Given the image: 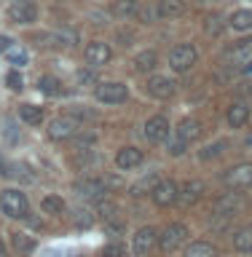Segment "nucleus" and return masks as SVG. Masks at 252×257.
Segmentation results:
<instances>
[{"label": "nucleus", "instance_id": "1", "mask_svg": "<svg viewBox=\"0 0 252 257\" xmlns=\"http://www.w3.org/2000/svg\"><path fill=\"white\" fill-rule=\"evenodd\" d=\"M0 212L11 220H27L30 217V198L19 188H8L0 193Z\"/></svg>", "mask_w": 252, "mask_h": 257}, {"label": "nucleus", "instance_id": "2", "mask_svg": "<svg viewBox=\"0 0 252 257\" xmlns=\"http://www.w3.org/2000/svg\"><path fill=\"white\" fill-rule=\"evenodd\" d=\"M72 190H75V196L80 201H100L110 190V182H108V177H83V180H78L72 185Z\"/></svg>", "mask_w": 252, "mask_h": 257}, {"label": "nucleus", "instance_id": "3", "mask_svg": "<svg viewBox=\"0 0 252 257\" xmlns=\"http://www.w3.org/2000/svg\"><path fill=\"white\" fill-rule=\"evenodd\" d=\"M191 230L185 228L183 222H169L164 230H158V249L161 252H175V249H180L185 241H188Z\"/></svg>", "mask_w": 252, "mask_h": 257}, {"label": "nucleus", "instance_id": "4", "mask_svg": "<svg viewBox=\"0 0 252 257\" xmlns=\"http://www.w3.org/2000/svg\"><path fill=\"white\" fill-rule=\"evenodd\" d=\"M196 62H199V51L193 43H177L169 51V67L175 72H188Z\"/></svg>", "mask_w": 252, "mask_h": 257}, {"label": "nucleus", "instance_id": "5", "mask_svg": "<svg viewBox=\"0 0 252 257\" xmlns=\"http://www.w3.org/2000/svg\"><path fill=\"white\" fill-rule=\"evenodd\" d=\"M80 132V120L75 115H56L51 123H48V137L54 142H67Z\"/></svg>", "mask_w": 252, "mask_h": 257}, {"label": "nucleus", "instance_id": "6", "mask_svg": "<svg viewBox=\"0 0 252 257\" xmlns=\"http://www.w3.org/2000/svg\"><path fill=\"white\" fill-rule=\"evenodd\" d=\"M94 96H97V102H102V104H121V102L129 99V88H126V83H121V80H105V83H97Z\"/></svg>", "mask_w": 252, "mask_h": 257}, {"label": "nucleus", "instance_id": "7", "mask_svg": "<svg viewBox=\"0 0 252 257\" xmlns=\"http://www.w3.org/2000/svg\"><path fill=\"white\" fill-rule=\"evenodd\" d=\"M158 246V230L153 225H145L132 236V254L134 257H150L153 249Z\"/></svg>", "mask_w": 252, "mask_h": 257}, {"label": "nucleus", "instance_id": "8", "mask_svg": "<svg viewBox=\"0 0 252 257\" xmlns=\"http://www.w3.org/2000/svg\"><path fill=\"white\" fill-rule=\"evenodd\" d=\"M6 16L11 24H32L38 19V6L30 3V0H14V3L8 6Z\"/></svg>", "mask_w": 252, "mask_h": 257}, {"label": "nucleus", "instance_id": "9", "mask_svg": "<svg viewBox=\"0 0 252 257\" xmlns=\"http://www.w3.org/2000/svg\"><path fill=\"white\" fill-rule=\"evenodd\" d=\"M223 182L233 190H241V188H252V164H236L231 169L223 172Z\"/></svg>", "mask_w": 252, "mask_h": 257}, {"label": "nucleus", "instance_id": "10", "mask_svg": "<svg viewBox=\"0 0 252 257\" xmlns=\"http://www.w3.org/2000/svg\"><path fill=\"white\" fill-rule=\"evenodd\" d=\"M145 91H148L153 99H169L177 91V80L169 75H150L148 83H145Z\"/></svg>", "mask_w": 252, "mask_h": 257}, {"label": "nucleus", "instance_id": "11", "mask_svg": "<svg viewBox=\"0 0 252 257\" xmlns=\"http://www.w3.org/2000/svg\"><path fill=\"white\" fill-rule=\"evenodd\" d=\"M142 137H145L150 145L166 142V140H169V120H166L164 115L148 118V120H145V126H142Z\"/></svg>", "mask_w": 252, "mask_h": 257}, {"label": "nucleus", "instance_id": "12", "mask_svg": "<svg viewBox=\"0 0 252 257\" xmlns=\"http://www.w3.org/2000/svg\"><path fill=\"white\" fill-rule=\"evenodd\" d=\"M177 193H180V185H177L175 180H158V185L150 193V198H153V204H156V206L166 209V206L177 204Z\"/></svg>", "mask_w": 252, "mask_h": 257}, {"label": "nucleus", "instance_id": "13", "mask_svg": "<svg viewBox=\"0 0 252 257\" xmlns=\"http://www.w3.org/2000/svg\"><path fill=\"white\" fill-rule=\"evenodd\" d=\"M83 56L92 67H102V64H108L113 59V48H110V43H105V40H92V43L83 48Z\"/></svg>", "mask_w": 252, "mask_h": 257}, {"label": "nucleus", "instance_id": "14", "mask_svg": "<svg viewBox=\"0 0 252 257\" xmlns=\"http://www.w3.org/2000/svg\"><path fill=\"white\" fill-rule=\"evenodd\" d=\"M145 161V153L140 148H134V145H126V148H121L116 153V166L121 172H129V169H137Z\"/></svg>", "mask_w": 252, "mask_h": 257}, {"label": "nucleus", "instance_id": "15", "mask_svg": "<svg viewBox=\"0 0 252 257\" xmlns=\"http://www.w3.org/2000/svg\"><path fill=\"white\" fill-rule=\"evenodd\" d=\"M204 190H207V185L201 182V180H188V182H183V185H180V193H177V204L193 206L201 196H204Z\"/></svg>", "mask_w": 252, "mask_h": 257}, {"label": "nucleus", "instance_id": "16", "mask_svg": "<svg viewBox=\"0 0 252 257\" xmlns=\"http://www.w3.org/2000/svg\"><path fill=\"white\" fill-rule=\"evenodd\" d=\"M223 59L233 62V64H249L252 62V38L228 46V48H225V54H223Z\"/></svg>", "mask_w": 252, "mask_h": 257}, {"label": "nucleus", "instance_id": "17", "mask_svg": "<svg viewBox=\"0 0 252 257\" xmlns=\"http://www.w3.org/2000/svg\"><path fill=\"white\" fill-rule=\"evenodd\" d=\"M201 132H204V126H201V120H196V118H185V120H180V126L175 128V137H180L183 142H193V140H199L201 137Z\"/></svg>", "mask_w": 252, "mask_h": 257}, {"label": "nucleus", "instance_id": "18", "mask_svg": "<svg viewBox=\"0 0 252 257\" xmlns=\"http://www.w3.org/2000/svg\"><path fill=\"white\" fill-rule=\"evenodd\" d=\"M156 11H158V19H177V16L188 11V3L185 0H158Z\"/></svg>", "mask_w": 252, "mask_h": 257}, {"label": "nucleus", "instance_id": "19", "mask_svg": "<svg viewBox=\"0 0 252 257\" xmlns=\"http://www.w3.org/2000/svg\"><path fill=\"white\" fill-rule=\"evenodd\" d=\"M225 120H228V126L231 128H241L249 120V107L247 104H241V102H236V104H231L228 107V115H225Z\"/></svg>", "mask_w": 252, "mask_h": 257}, {"label": "nucleus", "instance_id": "20", "mask_svg": "<svg viewBox=\"0 0 252 257\" xmlns=\"http://www.w3.org/2000/svg\"><path fill=\"white\" fill-rule=\"evenodd\" d=\"M228 27L236 30V32L252 30V8H239V11H233L231 19H228Z\"/></svg>", "mask_w": 252, "mask_h": 257}, {"label": "nucleus", "instance_id": "21", "mask_svg": "<svg viewBox=\"0 0 252 257\" xmlns=\"http://www.w3.org/2000/svg\"><path fill=\"white\" fill-rule=\"evenodd\" d=\"M11 246H14L19 254H30L38 244H35V238H32L30 233H24V230H14V233H11Z\"/></svg>", "mask_w": 252, "mask_h": 257}, {"label": "nucleus", "instance_id": "22", "mask_svg": "<svg viewBox=\"0 0 252 257\" xmlns=\"http://www.w3.org/2000/svg\"><path fill=\"white\" fill-rule=\"evenodd\" d=\"M158 185V174L156 172H150V174H145V177H140L132 188H129V193L132 196H148V193H153V188Z\"/></svg>", "mask_w": 252, "mask_h": 257}, {"label": "nucleus", "instance_id": "23", "mask_svg": "<svg viewBox=\"0 0 252 257\" xmlns=\"http://www.w3.org/2000/svg\"><path fill=\"white\" fill-rule=\"evenodd\" d=\"M233 249H236V252H244V254L252 252V222L233 233Z\"/></svg>", "mask_w": 252, "mask_h": 257}, {"label": "nucleus", "instance_id": "24", "mask_svg": "<svg viewBox=\"0 0 252 257\" xmlns=\"http://www.w3.org/2000/svg\"><path fill=\"white\" fill-rule=\"evenodd\" d=\"M185 257H217V249L209 241H191L185 246Z\"/></svg>", "mask_w": 252, "mask_h": 257}, {"label": "nucleus", "instance_id": "25", "mask_svg": "<svg viewBox=\"0 0 252 257\" xmlns=\"http://www.w3.org/2000/svg\"><path fill=\"white\" fill-rule=\"evenodd\" d=\"M19 118L27 126H40L43 123V110L35 107V104H19Z\"/></svg>", "mask_w": 252, "mask_h": 257}, {"label": "nucleus", "instance_id": "26", "mask_svg": "<svg viewBox=\"0 0 252 257\" xmlns=\"http://www.w3.org/2000/svg\"><path fill=\"white\" fill-rule=\"evenodd\" d=\"M40 209H43L46 214H62L64 209H67V204H64L62 196H54V193H48V196L40 198Z\"/></svg>", "mask_w": 252, "mask_h": 257}, {"label": "nucleus", "instance_id": "27", "mask_svg": "<svg viewBox=\"0 0 252 257\" xmlns=\"http://www.w3.org/2000/svg\"><path fill=\"white\" fill-rule=\"evenodd\" d=\"M156 64H158L156 51H142V54L134 56V70L137 72H150V70H156Z\"/></svg>", "mask_w": 252, "mask_h": 257}, {"label": "nucleus", "instance_id": "28", "mask_svg": "<svg viewBox=\"0 0 252 257\" xmlns=\"http://www.w3.org/2000/svg\"><path fill=\"white\" fill-rule=\"evenodd\" d=\"M38 91H43L48 96H62L64 88H62V80H56L51 75H40L38 78Z\"/></svg>", "mask_w": 252, "mask_h": 257}, {"label": "nucleus", "instance_id": "29", "mask_svg": "<svg viewBox=\"0 0 252 257\" xmlns=\"http://www.w3.org/2000/svg\"><path fill=\"white\" fill-rule=\"evenodd\" d=\"M239 204H241V196H239V193H228L225 198H220V201L215 204V214H233Z\"/></svg>", "mask_w": 252, "mask_h": 257}, {"label": "nucleus", "instance_id": "30", "mask_svg": "<svg viewBox=\"0 0 252 257\" xmlns=\"http://www.w3.org/2000/svg\"><path fill=\"white\" fill-rule=\"evenodd\" d=\"M110 14L118 16V19H126V16L137 14V0H116V3L110 6Z\"/></svg>", "mask_w": 252, "mask_h": 257}, {"label": "nucleus", "instance_id": "31", "mask_svg": "<svg viewBox=\"0 0 252 257\" xmlns=\"http://www.w3.org/2000/svg\"><path fill=\"white\" fill-rule=\"evenodd\" d=\"M225 148H228V142H225V140H217V142H212V145H207V148H201L199 158H201V161H212V158H217V156H223Z\"/></svg>", "mask_w": 252, "mask_h": 257}, {"label": "nucleus", "instance_id": "32", "mask_svg": "<svg viewBox=\"0 0 252 257\" xmlns=\"http://www.w3.org/2000/svg\"><path fill=\"white\" fill-rule=\"evenodd\" d=\"M102 257H126V246L121 241H113V244L102 246Z\"/></svg>", "mask_w": 252, "mask_h": 257}, {"label": "nucleus", "instance_id": "33", "mask_svg": "<svg viewBox=\"0 0 252 257\" xmlns=\"http://www.w3.org/2000/svg\"><path fill=\"white\" fill-rule=\"evenodd\" d=\"M166 150H169V156H183L188 150V142H183L180 137H172V140H166Z\"/></svg>", "mask_w": 252, "mask_h": 257}, {"label": "nucleus", "instance_id": "34", "mask_svg": "<svg viewBox=\"0 0 252 257\" xmlns=\"http://www.w3.org/2000/svg\"><path fill=\"white\" fill-rule=\"evenodd\" d=\"M6 54H8V59H11V64H16V67H22V64H27V51H22V48L16 51V48L11 46Z\"/></svg>", "mask_w": 252, "mask_h": 257}, {"label": "nucleus", "instance_id": "35", "mask_svg": "<svg viewBox=\"0 0 252 257\" xmlns=\"http://www.w3.org/2000/svg\"><path fill=\"white\" fill-rule=\"evenodd\" d=\"M116 214H118V206H116V204H110V201L100 204V217H102L105 222H108V220H116Z\"/></svg>", "mask_w": 252, "mask_h": 257}, {"label": "nucleus", "instance_id": "36", "mask_svg": "<svg viewBox=\"0 0 252 257\" xmlns=\"http://www.w3.org/2000/svg\"><path fill=\"white\" fill-rule=\"evenodd\" d=\"M6 83H8V88H11V91H22V86H24V80H22V75L16 70H11L6 75Z\"/></svg>", "mask_w": 252, "mask_h": 257}, {"label": "nucleus", "instance_id": "37", "mask_svg": "<svg viewBox=\"0 0 252 257\" xmlns=\"http://www.w3.org/2000/svg\"><path fill=\"white\" fill-rule=\"evenodd\" d=\"M137 16H140V22H153L158 16V11H156V6H148V8H142V11H137Z\"/></svg>", "mask_w": 252, "mask_h": 257}, {"label": "nucleus", "instance_id": "38", "mask_svg": "<svg viewBox=\"0 0 252 257\" xmlns=\"http://www.w3.org/2000/svg\"><path fill=\"white\" fill-rule=\"evenodd\" d=\"M89 214H92V212L78 209V212H75V225H83V228H86V225H92V217H89Z\"/></svg>", "mask_w": 252, "mask_h": 257}, {"label": "nucleus", "instance_id": "39", "mask_svg": "<svg viewBox=\"0 0 252 257\" xmlns=\"http://www.w3.org/2000/svg\"><path fill=\"white\" fill-rule=\"evenodd\" d=\"M11 46H14V40H11V38H8V35H0V54H6Z\"/></svg>", "mask_w": 252, "mask_h": 257}, {"label": "nucleus", "instance_id": "40", "mask_svg": "<svg viewBox=\"0 0 252 257\" xmlns=\"http://www.w3.org/2000/svg\"><path fill=\"white\" fill-rule=\"evenodd\" d=\"M0 174H3V177H11V174H14V172H11V166L6 164V158H3V156H0Z\"/></svg>", "mask_w": 252, "mask_h": 257}, {"label": "nucleus", "instance_id": "41", "mask_svg": "<svg viewBox=\"0 0 252 257\" xmlns=\"http://www.w3.org/2000/svg\"><path fill=\"white\" fill-rule=\"evenodd\" d=\"M0 257H6V246H3V241H0Z\"/></svg>", "mask_w": 252, "mask_h": 257}, {"label": "nucleus", "instance_id": "42", "mask_svg": "<svg viewBox=\"0 0 252 257\" xmlns=\"http://www.w3.org/2000/svg\"><path fill=\"white\" fill-rule=\"evenodd\" d=\"M244 72H249V75H252V62H249V64H244Z\"/></svg>", "mask_w": 252, "mask_h": 257}, {"label": "nucleus", "instance_id": "43", "mask_svg": "<svg viewBox=\"0 0 252 257\" xmlns=\"http://www.w3.org/2000/svg\"><path fill=\"white\" fill-rule=\"evenodd\" d=\"M247 145H249V148H252V134H249V137H247Z\"/></svg>", "mask_w": 252, "mask_h": 257}]
</instances>
